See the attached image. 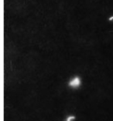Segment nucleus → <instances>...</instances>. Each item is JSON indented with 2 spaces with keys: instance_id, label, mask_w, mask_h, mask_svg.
<instances>
[{
  "instance_id": "f257e3e1",
  "label": "nucleus",
  "mask_w": 113,
  "mask_h": 121,
  "mask_svg": "<svg viewBox=\"0 0 113 121\" xmlns=\"http://www.w3.org/2000/svg\"><path fill=\"white\" fill-rule=\"evenodd\" d=\"M81 84V80L79 76H74L71 79H70L69 82H68V86L71 88H73V89L79 88Z\"/></svg>"
},
{
  "instance_id": "f03ea898",
  "label": "nucleus",
  "mask_w": 113,
  "mask_h": 121,
  "mask_svg": "<svg viewBox=\"0 0 113 121\" xmlns=\"http://www.w3.org/2000/svg\"><path fill=\"white\" fill-rule=\"evenodd\" d=\"M75 119V117H74V116H70V117H68L67 118V120L66 121H72L73 120Z\"/></svg>"
},
{
  "instance_id": "7ed1b4c3",
  "label": "nucleus",
  "mask_w": 113,
  "mask_h": 121,
  "mask_svg": "<svg viewBox=\"0 0 113 121\" xmlns=\"http://www.w3.org/2000/svg\"><path fill=\"white\" fill-rule=\"evenodd\" d=\"M108 20H109V21H112V20H113V16L110 17V18H108Z\"/></svg>"
}]
</instances>
